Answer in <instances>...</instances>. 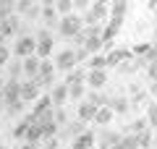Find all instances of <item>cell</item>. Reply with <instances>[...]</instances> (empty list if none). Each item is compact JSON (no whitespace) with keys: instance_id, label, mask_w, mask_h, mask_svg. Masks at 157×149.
<instances>
[{"instance_id":"45","label":"cell","mask_w":157,"mask_h":149,"mask_svg":"<svg viewBox=\"0 0 157 149\" xmlns=\"http://www.w3.org/2000/svg\"><path fill=\"white\" fill-rule=\"evenodd\" d=\"M6 107V97H3V92H0V110Z\"/></svg>"},{"instance_id":"23","label":"cell","mask_w":157,"mask_h":149,"mask_svg":"<svg viewBox=\"0 0 157 149\" xmlns=\"http://www.w3.org/2000/svg\"><path fill=\"white\" fill-rule=\"evenodd\" d=\"M102 44H105V39H102V34H97V37H89V39H86V44H84V47L89 50V55H97Z\"/></svg>"},{"instance_id":"14","label":"cell","mask_w":157,"mask_h":149,"mask_svg":"<svg viewBox=\"0 0 157 149\" xmlns=\"http://www.w3.org/2000/svg\"><path fill=\"white\" fill-rule=\"evenodd\" d=\"M86 92H89L86 78L84 81H76V84H68V99H73V102H81V99L86 97Z\"/></svg>"},{"instance_id":"6","label":"cell","mask_w":157,"mask_h":149,"mask_svg":"<svg viewBox=\"0 0 157 149\" xmlns=\"http://www.w3.org/2000/svg\"><path fill=\"white\" fill-rule=\"evenodd\" d=\"M86 86L89 89H105L107 86V71L105 68H89L86 71Z\"/></svg>"},{"instance_id":"41","label":"cell","mask_w":157,"mask_h":149,"mask_svg":"<svg viewBox=\"0 0 157 149\" xmlns=\"http://www.w3.org/2000/svg\"><path fill=\"white\" fill-rule=\"evenodd\" d=\"M45 149H58V136H52V139H45Z\"/></svg>"},{"instance_id":"1","label":"cell","mask_w":157,"mask_h":149,"mask_svg":"<svg viewBox=\"0 0 157 149\" xmlns=\"http://www.w3.org/2000/svg\"><path fill=\"white\" fill-rule=\"evenodd\" d=\"M84 18H78L76 13H68V16H60V24H58V34L66 39H73L81 29H84Z\"/></svg>"},{"instance_id":"49","label":"cell","mask_w":157,"mask_h":149,"mask_svg":"<svg viewBox=\"0 0 157 149\" xmlns=\"http://www.w3.org/2000/svg\"><path fill=\"white\" fill-rule=\"evenodd\" d=\"M0 149H6V147H3V144H0Z\"/></svg>"},{"instance_id":"16","label":"cell","mask_w":157,"mask_h":149,"mask_svg":"<svg viewBox=\"0 0 157 149\" xmlns=\"http://www.w3.org/2000/svg\"><path fill=\"white\" fill-rule=\"evenodd\" d=\"M50 97H52V102H55V107L66 105V102H68V84H66V81H63V84H55V86L50 89Z\"/></svg>"},{"instance_id":"12","label":"cell","mask_w":157,"mask_h":149,"mask_svg":"<svg viewBox=\"0 0 157 149\" xmlns=\"http://www.w3.org/2000/svg\"><path fill=\"white\" fill-rule=\"evenodd\" d=\"M121 139H123V133L102 131V133H100V139H97V144H100V149H115L118 144H121Z\"/></svg>"},{"instance_id":"51","label":"cell","mask_w":157,"mask_h":149,"mask_svg":"<svg viewBox=\"0 0 157 149\" xmlns=\"http://www.w3.org/2000/svg\"><path fill=\"white\" fill-rule=\"evenodd\" d=\"M66 149H71V147H66Z\"/></svg>"},{"instance_id":"48","label":"cell","mask_w":157,"mask_h":149,"mask_svg":"<svg viewBox=\"0 0 157 149\" xmlns=\"http://www.w3.org/2000/svg\"><path fill=\"white\" fill-rule=\"evenodd\" d=\"M152 44H155V47H157V37H155V42H152Z\"/></svg>"},{"instance_id":"2","label":"cell","mask_w":157,"mask_h":149,"mask_svg":"<svg viewBox=\"0 0 157 149\" xmlns=\"http://www.w3.org/2000/svg\"><path fill=\"white\" fill-rule=\"evenodd\" d=\"M37 52V37H32V34H21L18 37V42L13 44V55L18 58H29Z\"/></svg>"},{"instance_id":"32","label":"cell","mask_w":157,"mask_h":149,"mask_svg":"<svg viewBox=\"0 0 157 149\" xmlns=\"http://www.w3.org/2000/svg\"><path fill=\"white\" fill-rule=\"evenodd\" d=\"M89 68H107V58H102V55H89Z\"/></svg>"},{"instance_id":"31","label":"cell","mask_w":157,"mask_h":149,"mask_svg":"<svg viewBox=\"0 0 157 149\" xmlns=\"http://www.w3.org/2000/svg\"><path fill=\"white\" fill-rule=\"evenodd\" d=\"M52 118H55V123H58V126H66V123H68V113H66V107H55V110H52Z\"/></svg>"},{"instance_id":"47","label":"cell","mask_w":157,"mask_h":149,"mask_svg":"<svg viewBox=\"0 0 157 149\" xmlns=\"http://www.w3.org/2000/svg\"><path fill=\"white\" fill-rule=\"evenodd\" d=\"M0 44H6V37H3V34H0Z\"/></svg>"},{"instance_id":"29","label":"cell","mask_w":157,"mask_h":149,"mask_svg":"<svg viewBox=\"0 0 157 149\" xmlns=\"http://www.w3.org/2000/svg\"><path fill=\"white\" fill-rule=\"evenodd\" d=\"M86 73L84 71H78V68H71V71L66 73V84H76V81H84Z\"/></svg>"},{"instance_id":"46","label":"cell","mask_w":157,"mask_h":149,"mask_svg":"<svg viewBox=\"0 0 157 149\" xmlns=\"http://www.w3.org/2000/svg\"><path fill=\"white\" fill-rule=\"evenodd\" d=\"M94 3H105V6H110V3H113V0H94Z\"/></svg>"},{"instance_id":"43","label":"cell","mask_w":157,"mask_h":149,"mask_svg":"<svg viewBox=\"0 0 157 149\" xmlns=\"http://www.w3.org/2000/svg\"><path fill=\"white\" fill-rule=\"evenodd\" d=\"M149 94L157 99V81H152V86H149Z\"/></svg>"},{"instance_id":"20","label":"cell","mask_w":157,"mask_h":149,"mask_svg":"<svg viewBox=\"0 0 157 149\" xmlns=\"http://www.w3.org/2000/svg\"><path fill=\"white\" fill-rule=\"evenodd\" d=\"M24 141H32V144H39V141H45V139H42V126H39V120L29 126V131H26V139H24Z\"/></svg>"},{"instance_id":"36","label":"cell","mask_w":157,"mask_h":149,"mask_svg":"<svg viewBox=\"0 0 157 149\" xmlns=\"http://www.w3.org/2000/svg\"><path fill=\"white\" fill-rule=\"evenodd\" d=\"M8 60H11V50H8L6 44H0V68L8 66Z\"/></svg>"},{"instance_id":"24","label":"cell","mask_w":157,"mask_h":149,"mask_svg":"<svg viewBox=\"0 0 157 149\" xmlns=\"http://www.w3.org/2000/svg\"><path fill=\"white\" fill-rule=\"evenodd\" d=\"M16 13V0H0V21Z\"/></svg>"},{"instance_id":"39","label":"cell","mask_w":157,"mask_h":149,"mask_svg":"<svg viewBox=\"0 0 157 149\" xmlns=\"http://www.w3.org/2000/svg\"><path fill=\"white\" fill-rule=\"evenodd\" d=\"M92 3H94V0H73V8H78V11H89Z\"/></svg>"},{"instance_id":"35","label":"cell","mask_w":157,"mask_h":149,"mask_svg":"<svg viewBox=\"0 0 157 149\" xmlns=\"http://www.w3.org/2000/svg\"><path fill=\"white\" fill-rule=\"evenodd\" d=\"M32 3H34V0H16V13H18V16H24V13L29 11Z\"/></svg>"},{"instance_id":"3","label":"cell","mask_w":157,"mask_h":149,"mask_svg":"<svg viewBox=\"0 0 157 149\" xmlns=\"http://www.w3.org/2000/svg\"><path fill=\"white\" fill-rule=\"evenodd\" d=\"M78 66V60H76V50L73 47H66V50H60L55 55V68L58 71H63V73H68L71 68H76Z\"/></svg>"},{"instance_id":"37","label":"cell","mask_w":157,"mask_h":149,"mask_svg":"<svg viewBox=\"0 0 157 149\" xmlns=\"http://www.w3.org/2000/svg\"><path fill=\"white\" fill-rule=\"evenodd\" d=\"M39 13H42V3H39V6H37V3H32V6H29V11L24 13V16H26V18H37Z\"/></svg>"},{"instance_id":"30","label":"cell","mask_w":157,"mask_h":149,"mask_svg":"<svg viewBox=\"0 0 157 149\" xmlns=\"http://www.w3.org/2000/svg\"><path fill=\"white\" fill-rule=\"evenodd\" d=\"M29 102H24V99H16V102H11V105L6 107L8 115H18V113H24V107H26Z\"/></svg>"},{"instance_id":"50","label":"cell","mask_w":157,"mask_h":149,"mask_svg":"<svg viewBox=\"0 0 157 149\" xmlns=\"http://www.w3.org/2000/svg\"><path fill=\"white\" fill-rule=\"evenodd\" d=\"M155 13H157V6H155Z\"/></svg>"},{"instance_id":"38","label":"cell","mask_w":157,"mask_h":149,"mask_svg":"<svg viewBox=\"0 0 157 149\" xmlns=\"http://www.w3.org/2000/svg\"><path fill=\"white\" fill-rule=\"evenodd\" d=\"M147 76H149L152 81H157V58L149 63V66H147Z\"/></svg>"},{"instance_id":"21","label":"cell","mask_w":157,"mask_h":149,"mask_svg":"<svg viewBox=\"0 0 157 149\" xmlns=\"http://www.w3.org/2000/svg\"><path fill=\"white\" fill-rule=\"evenodd\" d=\"M110 107H113V113H128L131 99H126V97H110Z\"/></svg>"},{"instance_id":"27","label":"cell","mask_w":157,"mask_h":149,"mask_svg":"<svg viewBox=\"0 0 157 149\" xmlns=\"http://www.w3.org/2000/svg\"><path fill=\"white\" fill-rule=\"evenodd\" d=\"M126 58H128V52H123V50H115V52H110V55H107V66H121Z\"/></svg>"},{"instance_id":"44","label":"cell","mask_w":157,"mask_h":149,"mask_svg":"<svg viewBox=\"0 0 157 149\" xmlns=\"http://www.w3.org/2000/svg\"><path fill=\"white\" fill-rule=\"evenodd\" d=\"M39 3H42V6H55L58 0H39Z\"/></svg>"},{"instance_id":"34","label":"cell","mask_w":157,"mask_h":149,"mask_svg":"<svg viewBox=\"0 0 157 149\" xmlns=\"http://www.w3.org/2000/svg\"><path fill=\"white\" fill-rule=\"evenodd\" d=\"M149 144H152V128H147V131H141V133H139V147H141V149H147Z\"/></svg>"},{"instance_id":"17","label":"cell","mask_w":157,"mask_h":149,"mask_svg":"<svg viewBox=\"0 0 157 149\" xmlns=\"http://www.w3.org/2000/svg\"><path fill=\"white\" fill-rule=\"evenodd\" d=\"M39 126H42V139H52L60 133V126L55 123V118H45V120H39Z\"/></svg>"},{"instance_id":"9","label":"cell","mask_w":157,"mask_h":149,"mask_svg":"<svg viewBox=\"0 0 157 149\" xmlns=\"http://www.w3.org/2000/svg\"><path fill=\"white\" fill-rule=\"evenodd\" d=\"M39 66H42V58H37V55H29V58H21L24 78H37V76H39Z\"/></svg>"},{"instance_id":"25","label":"cell","mask_w":157,"mask_h":149,"mask_svg":"<svg viewBox=\"0 0 157 149\" xmlns=\"http://www.w3.org/2000/svg\"><path fill=\"white\" fill-rule=\"evenodd\" d=\"M147 120H149V128H157V99H152L149 105H147Z\"/></svg>"},{"instance_id":"19","label":"cell","mask_w":157,"mask_h":149,"mask_svg":"<svg viewBox=\"0 0 157 149\" xmlns=\"http://www.w3.org/2000/svg\"><path fill=\"white\" fill-rule=\"evenodd\" d=\"M126 13H128V0H115V3H110V18H121L123 21Z\"/></svg>"},{"instance_id":"7","label":"cell","mask_w":157,"mask_h":149,"mask_svg":"<svg viewBox=\"0 0 157 149\" xmlns=\"http://www.w3.org/2000/svg\"><path fill=\"white\" fill-rule=\"evenodd\" d=\"M94 147H97V133L89 128L71 139V149H94Z\"/></svg>"},{"instance_id":"13","label":"cell","mask_w":157,"mask_h":149,"mask_svg":"<svg viewBox=\"0 0 157 149\" xmlns=\"http://www.w3.org/2000/svg\"><path fill=\"white\" fill-rule=\"evenodd\" d=\"M52 34H45V37H37V52H34V55L37 58H42V60H45V58H50L52 55Z\"/></svg>"},{"instance_id":"18","label":"cell","mask_w":157,"mask_h":149,"mask_svg":"<svg viewBox=\"0 0 157 149\" xmlns=\"http://www.w3.org/2000/svg\"><path fill=\"white\" fill-rule=\"evenodd\" d=\"M113 115H115V113H113V107L110 105H102L100 110H97V115H94V126H110V120H113Z\"/></svg>"},{"instance_id":"10","label":"cell","mask_w":157,"mask_h":149,"mask_svg":"<svg viewBox=\"0 0 157 149\" xmlns=\"http://www.w3.org/2000/svg\"><path fill=\"white\" fill-rule=\"evenodd\" d=\"M97 110H100V105H94L92 99H81V105H78V110H76V118L92 123V120H94V115H97Z\"/></svg>"},{"instance_id":"15","label":"cell","mask_w":157,"mask_h":149,"mask_svg":"<svg viewBox=\"0 0 157 149\" xmlns=\"http://www.w3.org/2000/svg\"><path fill=\"white\" fill-rule=\"evenodd\" d=\"M18 29H21V24H18V16H16V13L0 21V34H3V37H6V39L11 37V34H16Z\"/></svg>"},{"instance_id":"28","label":"cell","mask_w":157,"mask_h":149,"mask_svg":"<svg viewBox=\"0 0 157 149\" xmlns=\"http://www.w3.org/2000/svg\"><path fill=\"white\" fill-rule=\"evenodd\" d=\"M55 11L60 13V16H68V13H73V0H58V3H55Z\"/></svg>"},{"instance_id":"33","label":"cell","mask_w":157,"mask_h":149,"mask_svg":"<svg viewBox=\"0 0 157 149\" xmlns=\"http://www.w3.org/2000/svg\"><path fill=\"white\" fill-rule=\"evenodd\" d=\"M68 128H71V131H68L71 136H78L81 131H86V120H81V118H78V120H76V123H71Z\"/></svg>"},{"instance_id":"4","label":"cell","mask_w":157,"mask_h":149,"mask_svg":"<svg viewBox=\"0 0 157 149\" xmlns=\"http://www.w3.org/2000/svg\"><path fill=\"white\" fill-rule=\"evenodd\" d=\"M105 18H110V6L105 3H92L89 11H84V24H100Z\"/></svg>"},{"instance_id":"11","label":"cell","mask_w":157,"mask_h":149,"mask_svg":"<svg viewBox=\"0 0 157 149\" xmlns=\"http://www.w3.org/2000/svg\"><path fill=\"white\" fill-rule=\"evenodd\" d=\"M39 18H42V24H45L47 29H52V26L58 29V24H60V13L55 11V6H42V13H39Z\"/></svg>"},{"instance_id":"8","label":"cell","mask_w":157,"mask_h":149,"mask_svg":"<svg viewBox=\"0 0 157 149\" xmlns=\"http://www.w3.org/2000/svg\"><path fill=\"white\" fill-rule=\"evenodd\" d=\"M3 97H6V107L16 99H21V78H6V86H3Z\"/></svg>"},{"instance_id":"40","label":"cell","mask_w":157,"mask_h":149,"mask_svg":"<svg viewBox=\"0 0 157 149\" xmlns=\"http://www.w3.org/2000/svg\"><path fill=\"white\" fill-rule=\"evenodd\" d=\"M73 50H76V60H78V63L89 58V50H86V47H73Z\"/></svg>"},{"instance_id":"5","label":"cell","mask_w":157,"mask_h":149,"mask_svg":"<svg viewBox=\"0 0 157 149\" xmlns=\"http://www.w3.org/2000/svg\"><path fill=\"white\" fill-rule=\"evenodd\" d=\"M42 97V84L37 78H24L21 81V99L24 102H37Z\"/></svg>"},{"instance_id":"42","label":"cell","mask_w":157,"mask_h":149,"mask_svg":"<svg viewBox=\"0 0 157 149\" xmlns=\"http://www.w3.org/2000/svg\"><path fill=\"white\" fill-rule=\"evenodd\" d=\"M18 149H37V144H32V141H24Z\"/></svg>"},{"instance_id":"22","label":"cell","mask_w":157,"mask_h":149,"mask_svg":"<svg viewBox=\"0 0 157 149\" xmlns=\"http://www.w3.org/2000/svg\"><path fill=\"white\" fill-rule=\"evenodd\" d=\"M115 149H141V147H139V136H136V133L123 136V139H121V144H118Z\"/></svg>"},{"instance_id":"26","label":"cell","mask_w":157,"mask_h":149,"mask_svg":"<svg viewBox=\"0 0 157 149\" xmlns=\"http://www.w3.org/2000/svg\"><path fill=\"white\" fill-rule=\"evenodd\" d=\"M147 128H149V120H147V118H136V120L128 126V133H136V136H139V133L147 131Z\"/></svg>"}]
</instances>
